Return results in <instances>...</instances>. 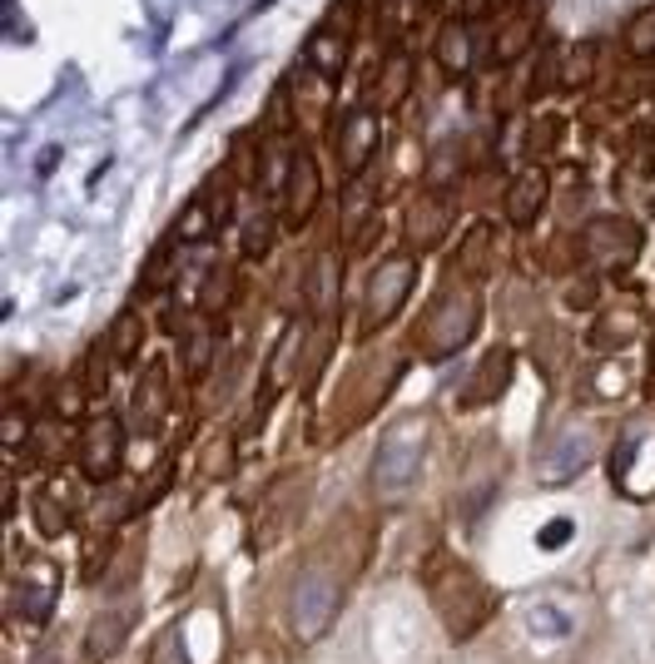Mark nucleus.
Masks as SVG:
<instances>
[{
	"label": "nucleus",
	"mask_w": 655,
	"mask_h": 664,
	"mask_svg": "<svg viewBox=\"0 0 655 664\" xmlns=\"http://www.w3.org/2000/svg\"><path fill=\"white\" fill-rule=\"evenodd\" d=\"M477 328V293L472 288H452L428 308V318L418 322V347L428 357H452L457 347H467Z\"/></svg>",
	"instance_id": "nucleus-1"
},
{
	"label": "nucleus",
	"mask_w": 655,
	"mask_h": 664,
	"mask_svg": "<svg viewBox=\"0 0 655 664\" xmlns=\"http://www.w3.org/2000/svg\"><path fill=\"white\" fill-rule=\"evenodd\" d=\"M412 278H418V258H387L383 269L367 278V293H363V318H358V332L363 337H373L383 322L398 318V308L408 303L412 293Z\"/></svg>",
	"instance_id": "nucleus-2"
},
{
	"label": "nucleus",
	"mask_w": 655,
	"mask_h": 664,
	"mask_svg": "<svg viewBox=\"0 0 655 664\" xmlns=\"http://www.w3.org/2000/svg\"><path fill=\"white\" fill-rule=\"evenodd\" d=\"M338 601H343V580L323 576V570H303L299 585H293V601H289L299 640H318V635L334 625Z\"/></svg>",
	"instance_id": "nucleus-3"
},
{
	"label": "nucleus",
	"mask_w": 655,
	"mask_h": 664,
	"mask_svg": "<svg viewBox=\"0 0 655 664\" xmlns=\"http://www.w3.org/2000/svg\"><path fill=\"white\" fill-rule=\"evenodd\" d=\"M119 461H125V427L115 412H95L80 431V472L90 482H115Z\"/></svg>",
	"instance_id": "nucleus-4"
},
{
	"label": "nucleus",
	"mask_w": 655,
	"mask_h": 664,
	"mask_svg": "<svg viewBox=\"0 0 655 664\" xmlns=\"http://www.w3.org/2000/svg\"><path fill=\"white\" fill-rule=\"evenodd\" d=\"M318 193H323V179H318V164H313V154H293L289 179H283V189H279L283 224H289V228L308 224L313 209H318Z\"/></svg>",
	"instance_id": "nucleus-5"
},
{
	"label": "nucleus",
	"mask_w": 655,
	"mask_h": 664,
	"mask_svg": "<svg viewBox=\"0 0 655 664\" xmlns=\"http://www.w3.org/2000/svg\"><path fill=\"white\" fill-rule=\"evenodd\" d=\"M377 144H383V119H377V109H353V115L343 119V140H338V164H343L348 179L367 174Z\"/></svg>",
	"instance_id": "nucleus-6"
},
{
	"label": "nucleus",
	"mask_w": 655,
	"mask_h": 664,
	"mask_svg": "<svg viewBox=\"0 0 655 664\" xmlns=\"http://www.w3.org/2000/svg\"><path fill=\"white\" fill-rule=\"evenodd\" d=\"M635 248H641V228L625 224V218H596L586 228V253H592L596 269H631Z\"/></svg>",
	"instance_id": "nucleus-7"
},
{
	"label": "nucleus",
	"mask_w": 655,
	"mask_h": 664,
	"mask_svg": "<svg viewBox=\"0 0 655 664\" xmlns=\"http://www.w3.org/2000/svg\"><path fill=\"white\" fill-rule=\"evenodd\" d=\"M343 11H334L328 21L318 25V31L308 35V45H303V60H308V70L318 80H328V85H338L348 70V25L338 21Z\"/></svg>",
	"instance_id": "nucleus-8"
},
{
	"label": "nucleus",
	"mask_w": 655,
	"mask_h": 664,
	"mask_svg": "<svg viewBox=\"0 0 655 664\" xmlns=\"http://www.w3.org/2000/svg\"><path fill=\"white\" fill-rule=\"evenodd\" d=\"M418 461H422V451H418V427H398L393 437L383 441V456H377V466H373V482L383 486V491H402V486L418 476Z\"/></svg>",
	"instance_id": "nucleus-9"
},
{
	"label": "nucleus",
	"mask_w": 655,
	"mask_h": 664,
	"mask_svg": "<svg viewBox=\"0 0 655 664\" xmlns=\"http://www.w3.org/2000/svg\"><path fill=\"white\" fill-rule=\"evenodd\" d=\"M55 590H60V576H55V566H45V560H35V566H25V576L15 580V615H25L31 625H40L45 615H50L55 605Z\"/></svg>",
	"instance_id": "nucleus-10"
},
{
	"label": "nucleus",
	"mask_w": 655,
	"mask_h": 664,
	"mask_svg": "<svg viewBox=\"0 0 655 664\" xmlns=\"http://www.w3.org/2000/svg\"><path fill=\"white\" fill-rule=\"evenodd\" d=\"M447 224H452V199L447 193H428V199H418L408 214V244L418 248V253L422 248H437Z\"/></svg>",
	"instance_id": "nucleus-11"
},
{
	"label": "nucleus",
	"mask_w": 655,
	"mask_h": 664,
	"mask_svg": "<svg viewBox=\"0 0 655 664\" xmlns=\"http://www.w3.org/2000/svg\"><path fill=\"white\" fill-rule=\"evenodd\" d=\"M412 75H418V64H412V55H408V50H387L383 70H377L373 109H398L402 99L412 95Z\"/></svg>",
	"instance_id": "nucleus-12"
},
{
	"label": "nucleus",
	"mask_w": 655,
	"mask_h": 664,
	"mask_svg": "<svg viewBox=\"0 0 655 664\" xmlns=\"http://www.w3.org/2000/svg\"><path fill=\"white\" fill-rule=\"evenodd\" d=\"M437 64H442V75L447 80H463L467 70H472V35H467V21L463 15H452V21H442L437 31Z\"/></svg>",
	"instance_id": "nucleus-13"
},
{
	"label": "nucleus",
	"mask_w": 655,
	"mask_h": 664,
	"mask_svg": "<svg viewBox=\"0 0 655 664\" xmlns=\"http://www.w3.org/2000/svg\"><path fill=\"white\" fill-rule=\"evenodd\" d=\"M541 204H547V174H541V169H522L512 179V189H506V218H512L516 228H527L531 218L541 214Z\"/></svg>",
	"instance_id": "nucleus-14"
},
{
	"label": "nucleus",
	"mask_w": 655,
	"mask_h": 664,
	"mask_svg": "<svg viewBox=\"0 0 655 664\" xmlns=\"http://www.w3.org/2000/svg\"><path fill=\"white\" fill-rule=\"evenodd\" d=\"M506 382H512V353L506 347H496L492 357H487L482 367H477V382L463 392L467 407H482V402H496V396L506 392Z\"/></svg>",
	"instance_id": "nucleus-15"
},
{
	"label": "nucleus",
	"mask_w": 655,
	"mask_h": 664,
	"mask_svg": "<svg viewBox=\"0 0 655 664\" xmlns=\"http://www.w3.org/2000/svg\"><path fill=\"white\" fill-rule=\"evenodd\" d=\"M164 402H169V377H164V367H160V363H150L144 382L134 387V417H140V427H144V431L160 427Z\"/></svg>",
	"instance_id": "nucleus-16"
},
{
	"label": "nucleus",
	"mask_w": 655,
	"mask_h": 664,
	"mask_svg": "<svg viewBox=\"0 0 655 664\" xmlns=\"http://www.w3.org/2000/svg\"><path fill=\"white\" fill-rule=\"evenodd\" d=\"M596 80V40H576L561 50V90L581 95V90Z\"/></svg>",
	"instance_id": "nucleus-17"
},
{
	"label": "nucleus",
	"mask_w": 655,
	"mask_h": 664,
	"mask_svg": "<svg viewBox=\"0 0 655 664\" xmlns=\"http://www.w3.org/2000/svg\"><path fill=\"white\" fill-rule=\"evenodd\" d=\"M140 343H144V322H140V312H134V308H125L115 322H109L105 347H109L115 363H134V357H140Z\"/></svg>",
	"instance_id": "nucleus-18"
},
{
	"label": "nucleus",
	"mask_w": 655,
	"mask_h": 664,
	"mask_svg": "<svg viewBox=\"0 0 655 664\" xmlns=\"http://www.w3.org/2000/svg\"><path fill=\"white\" fill-rule=\"evenodd\" d=\"M299 343H303V322H289V328H283L279 353H273L269 377H264V402H273V396H279L283 387H289V377H293V357H299Z\"/></svg>",
	"instance_id": "nucleus-19"
},
{
	"label": "nucleus",
	"mask_w": 655,
	"mask_h": 664,
	"mask_svg": "<svg viewBox=\"0 0 655 664\" xmlns=\"http://www.w3.org/2000/svg\"><path fill=\"white\" fill-rule=\"evenodd\" d=\"M209 357H214V328L209 322H189L179 337V363L189 377H199L209 367Z\"/></svg>",
	"instance_id": "nucleus-20"
},
{
	"label": "nucleus",
	"mask_w": 655,
	"mask_h": 664,
	"mask_svg": "<svg viewBox=\"0 0 655 664\" xmlns=\"http://www.w3.org/2000/svg\"><path fill=\"white\" fill-rule=\"evenodd\" d=\"M531 40H537V15H512V25H506V31L496 35V45H492L496 64L522 60V55L531 50Z\"/></svg>",
	"instance_id": "nucleus-21"
},
{
	"label": "nucleus",
	"mask_w": 655,
	"mask_h": 664,
	"mask_svg": "<svg viewBox=\"0 0 655 664\" xmlns=\"http://www.w3.org/2000/svg\"><path fill=\"white\" fill-rule=\"evenodd\" d=\"M214 228H219V218H214V209H209L204 193H199V199L174 218V238H179V244H199V238H209Z\"/></svg>",
	"instance_id": "nucleus-22"
},
{
	"label": "nucleus",
	"mask_w": 655,
	"mask_h": 664,
	"mask_svg": "<svg viewBox=\"0 0 655 664\" xmlns=\"http://www.w3.org/2000/svg\"><path fill=\"white\" fill-rule=\"evenodd\" d=\"M557 451H561L557 461H541V482H551V486H557V482H571V476H576L581 466H586V451H581V437H566Z\"/></svg>",
	"instance_id": "nucleus-23"
},
{
	"label": "nucleus",
	"mask_w": 655,
	"mask_h": 664,
	"mask_svg": "<svg viewBox=\"0 0 655 664\" xmlns=\"http://www.w3.org/2000/svg\"><path fill=\"white\" fill-rule=\"evenodd\" d=\"M631 337H635V312H625V308L606 312V318L592 328L596 347H621V343H631Z\"/></svg>",
	"instance_id": "nucleus-24"
},
{
	"label": "nucleus",
	"mask_w": 655,
	"mask_h": 664,
	"mask_svg": "<svg viewBox=\"0 0 655 664\" xmlns=\"http://www.w3.org/2000/svg\"><path fill=\"white\" fill-rule=\"evenodd\" d=\"M273 228H279V218H273L269 209H254V214L244 218V253H248V258H264V253H269Z\"/></svg>",
	"instance_id": "nucleus-25"
},
{
	"label": "nucleus",
	"mask_w": 655,
	"mask_h": 664,
	"mask_svg": "<svg viewBox=\"0 0 655 664\" xmlns=\"http://www.w3.org/2000/svg\"><path fill=\"white\" fill-rule=\"evenodd\" d=\"M557 144H561V119L557 115H537V119H531V124H527V154H531V159H547Z\"/></svg>",
	"instance_id": "nucleus-26"
},
{
	"label": "nucleus",
	"mask_w": 655,
	"mask_h": 664,
	"mask_svg": "<svg viewBox=\"0 0 655 664\" xmlns=\"http://www.w3.org/2000/svg\"><path fill=\"white\" fill-rule=\"evenodd\" d=\"M625 50H631L635 60L655 55V11H641L631 25H625Z\"/></svg>",
	"instance_id": "nucleus-27"
},
{
	"label": "nucleus",
	"mask_w": 655,
	"mask_h": 664,
	"mask_svg": "<svg viewBox=\"0 0 655 664\" xmlns=\"http://www.w3.org/2000/svg\"><path fill=\"white\" fill-rule=\"evenodd\" d=\"M487 248H492V228L477 224V228H472V238L463 244V269H467V273H487V269H492V258H487Z\"/></svg>",
	"instance_id": "nucleus-28"
},
{
	"label": "nucleus",
	"mask_w": 655,
	"mask_h": 664,
	"mask_svg": "<svg viewBox=\"0 0 655 664\" xmlns=\"http://www.w3.org/2000/svg\"><path fill=\"white\" fill-rule=\"evenodd\" d=\"M229 288H234V278H229V269H214V273H209V283H204V298H199V312H204V318H214V312H224Z\"/></svg>",
	"instance_id": "nucleus-29"
},
{
	"label": "nucleus",
	"mask_w": 655,
	"mask_h": 664,
	"mask_svg": "<svg viewBox=\"0 0 655 664\" xmlns=\"http://www.w3.org/2000/svg\"><path fill=\"white\" fill-rule=\"evenodd\" d=\"M31 441H40L45 456H65V417H45L40 427H31Z\"/></svg>",
	"instance_id": "nucleus-30"
},
{
	"label": "nucleus",
	"mask_w": 655,
	"mask_h": 664,
	"mask_svg": "<svg viewBox=\"0 0 655 664\" xmlns=\"http://www.w3.org/2000/svg\"><path fill=\"white\" fill-rule=\"evenodd\" d=\"M35 515H40V531L45 536H65V525H70V515L60 511V506H55V496H35Z\"/></svg>",
	"instance_id": "nucleus-31"
},
{
	"label": "nucleus",
	"mask_w": 655,
	"mask_h": 664,
	"mask_svg": "<svg viewBox=\"0 0 655 664\" xmlns=\"http://www.w3.org/2000/svg\"><path fill=\"white\" fill-rule=\"evenodd\" d=\"M21 437H31V431H25V422H21V412H5V451L21 447Z\"/></svg>",
	"instance_id": "nucleus-32"
},
{
	"label": "nucleus",
	"mask_w": 655,
	"mask_h": 664,
	"mask_svg": "<svg viewBox=\"0 0 655 664\" xmlns=\"http://www.w3.org/2000/svg\"><path fill=\"white\" fill-rule=\"evenodd\" d=\"M566 541H571V521H551L541 531V546H566Z\"/></svg>",
	"instance_id": "nucleus-33"
}]
</instances>
